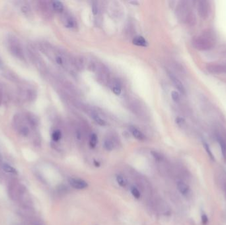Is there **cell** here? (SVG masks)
<instances>
[{"mask_svg":"<svg viewBox=\"0 0 226 225\" xmlns=\"http://www.w3.org/2000/svg\"><path fill=\"white\" fill-rule=\"evenodd\" d=\"M93 163H94V165L95 166V167H100V166H101V164H100V163H99V161H97V160H94V161H93Z\"/></svg>","mask_w":226,"mask_h":225,"instance_id":"cell-29","label":"cell"},{"mask_svg":"<svg viewBox=\"0 0 226 225\" xmlns=\"http://www.w3.org/2000/svg\"><path fill=\"white\" fill-rule=\"evenodd\" d=\"M171 97L175 102H179L180 100V96L178 92L175 90H173L171 92Z\"/></svg>","mask_w":226,"mask_h":225,"instance_id":"cell-22","label":"cell"},{"mask_svg":"<svg viewBox=\"0 0 226 225\" xmlns=\"http://www.w3.org/2000/svg\"><path fill=\"white\" fill-rule=\"evenodd\" d=\"M2 168L5 172L12 174H18L17 170L7 163H3L2 164Z\"/></svg>","mask_w":226,"mask_h":225,"instance_id":"cell-12","label":"cell"},{"mask_svg":"<svg viewBox=\"0 0 226 225\" xmlns=\"http://www.w3.org/2000/svg\"><path fill=\"white\" fill-rule=\"evenodd\" d=\"M177 16L179 19L188 23L195 21V15L192 13L187 2H181L177 9Z\"/></svg>","mask_w":226,"mask_h":225,"instance_id":"cell-2","label":"cell"},{"mask_svg":"<svg viewBox=\"0 0 226 225\" xmlns=\"http://www.w3.org/2000/svg\"><path fill=\"white\" fill-rule=\"evenodd\" d=\"M192 44L198 51H208L213 49L215 46V40L211 33L206 32L202 35L194 37Z\"/></svg>","mask_w":226,"mask_h":225,"instance_id":"cell-1","label":"cell"},{"mask_svg":"<svg viewBox=\"0 0 226 225\" xmlns=\"http://www.w3.org/2000/svg\"><path fill=\"white\" fill-rule=\"evenodd\" d=\"M92 11L94 15H97L98 13V6L96 3H93L92 5Z\"/></svg>","mask_w":226,"mask_h":225,"instance_id":"cell-25","label":"cell"},{"mask_svg":"<svg viewBox=\"0 0 226 225\" xmlns=\"http://www.w3.org/2000/svg\"><path fill=\"white\" fill-rule=\"evenodd\" d=\"M62 137V133L60 130L54 131L52 134V139L54 141H58Z\"/></svg>","mask_w":226,"mask_h":225,"instance_id":"cell-19","label":"cell"},{"mask_svg":"<svg viewBox=\"0 0 226 225\" xmlns=\"http://www.w3.org/2000/svg\"><path fill=\"white\" fill-rule=\"evenodd\" d=\"M112 91L116 95H119L121 93V88L117 85H115L112 88Z\"/></svg>","mask_w":226,"mask_h":225,"instance_id":"cell-23","label":"cell"},{"mask_svg":"<svg viewBox=\"0 0 226 225\" xmlns=\"http://www.w3.org/2000/svg\"><path fill=\"white\" fill-rule=\"evenodd\" d=\"M177 186L179 191L182 195L187 196L190 194V187L186 184H185V182L179 181L178 183H177Z\"/></svg>","mask_w":226,"mask_h":225,"instance_id":"cell-8","label":"cell"},{"mask_svg":"<svg viewBox=\"0 0 226 225\" xmlns=\"http://www.w3.org/2000/svg\"><path fill=\"white\" fill-rule=\"evenodd\" d=\"M133 44L138 46H142V47H146L148 46V42L142 36H137L134 37V39L132 40Z\"/></svg>","mask_w":226,"mask_h":225,"instance_id":"cell-11","label":"cell"},{"mask_svg":"<svg viewBox=\"0 0 226 225\" xmlns=\"http://www.w3.org/2000/svg\"><path fill=\"white\" fill-rule=\"evenodd\" d=\"M69 182L73 188L77 190H83L88 187L87 182L82 179L71 178L69 179Z\"/></svg>","mask_w":226,"mask_h":225,"instance_id":"cell-6","label":"cell"},{"mask_svg":"<svg viewBox=\"0 0 226 225\" xmlns=\"http://www.w3.org/2000/svg\"><path fill=\"white\" fill-rule=\"evenodd\" d=\"M130 131L132 133V135L136 139H138V140L143 141V140H144L145 138H146L144 133L141 131H139L138 129H137V128L135 127L130 126Z\"/></svg>","mask_w":226,"mask_h":225,"instance_id":"cell-10","label":"cell"},{"mask_svg":"<svg viewBox=\"0 0 226 225\" xmlns=\"http://www.w3.org/2000/svg\"><path fill=\"white\" fill-rule=\"evenodd\" d=\"M63 23H64V26L69 29L75 28V26H76V22H75V20L70 15H66L64 18Z\"/></svg>","mask_w":226,"mask_h":225,"instance_id":"cell-9","label":"cell"},{"mask_svg":"<svg viewBox=\"0 0 226 225\" xmlns=\"http://www.w3.org/2000/svg\"><path fill=\"white\" fill-rule=\"evenodd\" d=\"M56 63L58 64V65H60V66H62L64 64V60H63V58L60 56H57L56 57Z\"/></svg>","mask_w":226,"mask_h":225,"instance_id":"cell-26","label":"cell"},{"mask_svg":"<svg viewBox=\"0 0 226 225\" xmlns=\"http://www.w3.org/2000/svg\"><path fill=\"white\" fill-rule=\"evenodd\" d=\"M218 143L220 149H221V152L223 155L224 159L226 160V144L222 139H218Z\"/></svg>","mask_w":226,"mask_h":225,"instance_id":"cell-16","label":"cell"},{"mask_svg":"<svg viewBox=\"0 0 226 225\" xmlns=\"http://www.w3.org/2000/svg\"><path fill=\"white\" fill-rule=\"evenodd\" d=\"M152 154H153V157L156 158V159H158V160H159V159H161V157L159 156V155L158 154V153H155V152H152Z\"/></svg>","mask_w":226,"mask_h":225,"instance_id":"cell-28","label":"cell"},{"mask_svg":"<svg viewBox=\"0 0 226 225\" xmlns=\"http://www.w3.org/2000/svg\"><path fill=\"white\" fill-rule=\"evenodd\" d=\"M131 194L136 198V199H139V198H140L141 196L140 192H139V191L135 187H131Z\"/></svg>","mask_w":226,"mask_h":225,"instance_id":"cell-21","label":"cell"},{"mask_svg":"<svg viewBox=\"0 0 226 225\" xmlns=\"http://www.w3.org/2000/svg\"><path fill=\"white\" fill-rule=\"evenodd\" d=\"M92 117L98 125L101 126H105L106 125V122L103 118H101V117L97 113H94L93 112L92 114Z\"/></svg>","mask_w":226,"mask_h":225,"instance_id":"cell-14","label":"cell"},{"mask_svg":"<svg viewBox=\"0 0 226 225\" xmlns=\"http://www.w3.org/2000/svg\"><path fill=\"white\" fill-rule=\"evenodd\" d=\"M202 223L203 225H206L208 223V218L206 214H203L202 215Z\"/></svg>","mask_w":226,"mask_h":225,"instance_id":"cell-24","label":"cell"},{"mask_svg":"<svg viewBox=\"0 0 226 225\" xmlns=\"http://www.w3.org/2000/svg\"><path fill=\"white\" fill-rule=\"evenodd\" d=\"M1 64H2V63H1V62H0V65H1Z\"/></svg>","mask_w":226,"mask_h":225,"instance_id":"cell-30","label":"cell"},{"mask_svg":"<svg viewBox=\"0 0 226 225\" xmlns=\"http://www.w3.org/2000/svg\"><path fill=\"white\" fill-rule=\"evenodd\" d=\"M116 180L117 183L120 186H121L122 187H125L126 186L127 180H126V178L125 177H123L122 176H121V175L116 176Z\"/></svg>","mask_w":226,"mask_h":225,"instance_id":"cell-17","label":"cell"},{"mask_svg":"<svg viewBox=\"0 0 226 225\" xmlns=\"http://www.w3.org/2000/svg\"><path fill=\"white\" fill-rule=\"evenodd\" d=\"M8 44L9 50L12 54L19 60H23L25 59L24 52L22 46L17 39H16V38H10L8 41Z\"/></svg>","mask_w":226,"mask_h":225,"instance_id":"cell-3","label":"cell"},{"mask_svg":"<svg viewBox=\"0 0 226 225\" xmlns=\"http://www.w3.org/2000/svg\"><path fill=\"white\" fill-rule=\"evenodd\" d=\"M103 146L106 151H111L114 149V143L110 139H106L104 141Z\"/></svg>","mask_w":226,"mask_h":225,"instance_id":"cell-18","label":"cell"},{"mask_svg":"<svg viewBox=\"0 0 226 225\" xmlns=\"http://www.w3.org/2000/svg\"><path fill=\"white\" fill-rule=\"evenodd\" d=\"M52 7L56 12L61 13L64 10V5L61 2L53 1L52 2Z\"/></svg>","mask_w":226,"mask_h":225,"instance_id":"cell-13","label":"cell"},{"mask_svg":"<svg viewBox=\"0 0 226 225\" xmlns=\"http://www.w3.org/2000/svg\"><path fill=\"white\" fill-rule=\"evenodd\" d=\"M176 122L177 124H179L180 126H182V124H185V120L183 118H182V117H177V118L176 119Z\"/></svg>","mask_w":226,"mask_h":225,"instance_id":"cell-27","label":"cell"},{"mask_svg":"<svg viewBox=\"0 0 226 225\" xmlns=\"http://www.w3.org/2000/svg\"><path fill=\"white\" fill-rule=\"evenodd\" d=\"M98 142V138H97V135L95 133H92L90 136V139H89V145L90 147L94 149L96 146Z\"/></svg>","mask_w":226,"mask_h":225,"instance_id":"cell-15","label":"cell"},{"mask_svg":"<svg viewBox=\"0 0 226 225\" xmlns=\"http://www.w3.org/2000/svg\"><path fill=\"white\" fill-rule=\"evenodd\" d=\"M207 71L213 74L226 73V63H216L209 64L206 67Z\"/></svg>","mask_w":226,"mask_h":225,"instance_id":"cell-4","label":"cell"},{"mask_svg":"<svg viewBox=\"0 0 226 225\" xmlns=\"http://www.w3.org/2000/svg\"><path fill=\"white\" fill-rule=\"evenodd\" d=\"M197 11L202 19H206L209 15V3L207 1H199L197 3Z\"/></svg>","mask_w":226,"mask_h":225,"instance_id":"cell-5","label":"cell"},{"mask_svg":"<svg viewBox=\"0 0 226 225\" xmlns=\"http://www.w3.org/2000/svg\"><path fill=\"white\" fill-rule=\"evenodd\" d=\"M168 76H169V78L171 79V81L173 82L175 88L177 90H178L180 93H181L182 94H185V89L184 87L183 84L182 83V82L180 81V80L178 78H177L175 76V75H173V73H171L170 72H168Z\"/></svg>","mask_w":226,"mask_h":225,"instance_id":"cell-7","label":"cell"},{"mask_svg":"<svg viewBox=\"0 0 226 225\" xmlns=\"http://www.w3.org/2000/svg\"><path fill=\"white\" fill-rule=\"evenodd\" d=\"M203 145H204V149L206 150V153H207L208 155L209 156V157L210 158V159H211V160H215V158H214V154H213V153H212V151H211V149H210V147H209L208 145L206 142H203Z\"/></svg>","mask_w":226,"mask_h":225,"instance_id":"cell-20","label":"cell"}]
</instances>
